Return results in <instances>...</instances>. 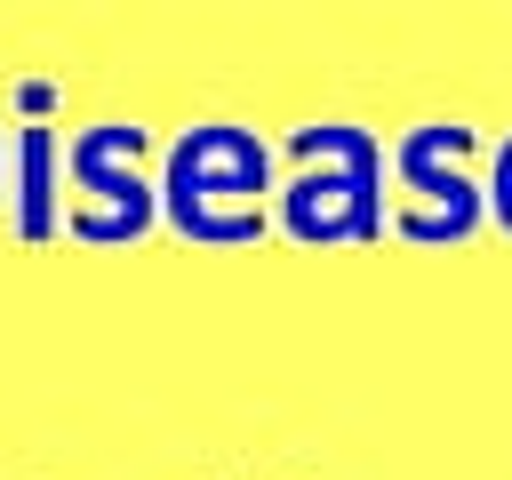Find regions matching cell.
<instances>
[{
    "label": "cell",
    "mask_w": 512,
    "mask_h": 480,
    "mask_svg": "<svg viewBox=\"0 0 512 480\" xmlns=\"http://www.w3.org/2000/svg\"><path fill=\"white\" fill-rule=\"evenodd\" d=\"M272 144L240 120H200L168 144V176H160V216L200 240V248H248L272 224Z\"/></svg>",
    "instance_id": "1"
},
{
    "label": "cell",
    "mask_w": 512,
    "mask_h": 480,
    "mask_svg": "<svg viewBox=\"0 0 512 480\" xmlns=\"http://www.w3.org/2000/svg\"><path fill=\"white\" fill-rule=\"evenodd\" d=\"M48 160H56L48 128H24V232H32V240L56 232V216H48Z\"/></svg>",
    "instance_id": "5"
},
{
    "label": "cell",
    "mask_w": 512,
    "mask_h": 480,
    "mask_svg": "<svg viewBox=\"0 0 512 480\" xmlns=\"http://www.w3.org/2000/svg\"><path fill=\"white\" fill-rule=\"evenodd\" d=\"M296 176L272 192L280 200V232L304 248H336V240H376L384 232V152L368 128L344 120H312L288 136Z\"/></svg>",
    "instance_id": "2"
},
{
    "label": "cell",
    "mask_w": 512,
    "mask_h": 480,
    "mask_svg": "<svg viewBox=\"0 0 512 480\" xmlns=\"http://www.w3.org/2000/svg\"><path fill=\"white\" fill-rule=\"evenodd\" d=\"M136 144H144V128H128V120L80 128L64 144V168H72V192H80L72 200V232L80 240H136L160 216L152 184L136 176Z\"/></svg>",
    "instance_id": "3"
},
{
    "label": "cell",
    "mask_w": 512,
    "mask_h": 480,
    "mask_svg": "<svg viewBox=\"0 0 512 480\" xmlns=\"http://www.w3.org/2000/svg\"><path fill=\"white\" fill-rule=\"evenodd\" d=\"M464 128H408L400 136V152H392V168H400V184H408V200H400V232L408 240H464L472 224H480V184L464 176Z\"/></svg>",
    "instance_id": "4"
},
{
    "label": "cell",
    "mask_w": 512,
    "mask_h": 480,
    "mask_svg": "<svg viewBox=\"0 0 512 480\" xmlns=\"http://www.w3.org/2000/svg\"><path fill=\"white\" fill-rule=\"evenodd\" d=\"M480 216H496L512 232V136L496 144V168H488V192H480Z\"/></svg>",
    "instance_id": "6"
}]
</instances>
